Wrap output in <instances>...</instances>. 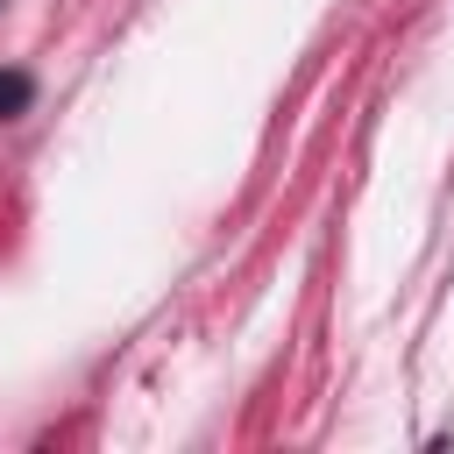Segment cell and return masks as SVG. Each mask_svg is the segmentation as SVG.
<instances>
[{"instance_id": "obj_1", "label": "cell", "mask_w": 454, "mask_h": 454, "mask_svg": "<svg viewBox=\"0 0 454 454\" xmlns=\"http://www.w3.org/2000/svg\"><path fill=\"white\" fill-rule=\"evenodd\" d=\"M21 106H28V78L21 71H0V121H14Z\"/></svg>"}]
</instances>
